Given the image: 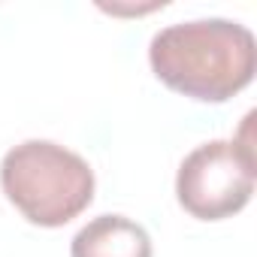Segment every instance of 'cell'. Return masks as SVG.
Wrapping results in <instances>:
<instances>
[{"instance_id":"obj_1","label":"cell","mask_w":257,"mask_h":257,"mask_svg":"<svg viewBox=\"0 0 257 257\" xmlns=\"http://www.w3.org/2000/svg\"><path fill=\"white\" fill-rule=\"evenodd\" d=\"M149 64L155 76L203 103H224L239 94L257 67L254 34L230 19L179 22L152 37Z\"/></svg>"},{"instance_id":"obj_2","label":"cell","mask_w":257,"mask_h":257,"mask_svg":"<svg viewBox=\"0 0 257 257\" xmlns=\"http://www.w3.org/2000/svg\"><path fill=\"white\" fill-rule=\"evenodd\" d=\"M0 185L10 203L40 227H64L94 200V170L58 143L28 140L0 164Z\"/></svg>"},{"instance_id":"obj_3","label":"cell","mask_w":257,"mask_h":257,"mask_svg":"<svg viewBox=\"0 0 257 257\" xmlns=\"http://www.w3.org/2000/svg\"><path fill=\"white\" fill-rule=\"evenodd\" d=\"M254 149L245 140H212L197 146L179 167L176 197L200 221H221L242 212L254 194Z\"/></svg>"},{"instance_id":"obj_4","label":"cell","mask_w":257,"mask_h":257,"mask_svg":"<svg viewBox=\"0 0 257 257\" xmlns=\"http://www.w3.org/2000/svg\"><path fill=\"white\" fill-rule=\"evenodd\" d=\"M70 257H152V239L131 218L100 215L73 236Z\"/></svg>"}]
</instances>
